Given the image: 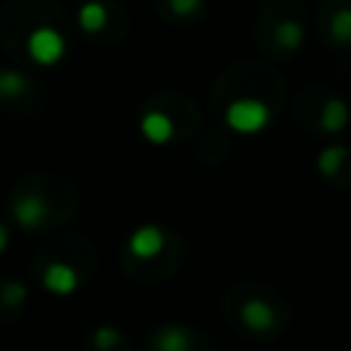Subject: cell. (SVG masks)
I'll list each match as a JSON object with an SVG mask.
<instances>
[{
    "instance_id": "6da1fadb",
    "label": "cell",
    "mask_w": 351,
    "mask_h": 351,
    "mask_svg": "<svg viewBox=\"0 0 351 351\" xmlns=\"http://www.w3.org/2000/svg\"><path fill=\"white\" fill-rule=\"evenodd\" d=\"M225 123L236 134H258L271 123V107L263 99L241 96L225 107Z\"/></svg>"
},
{
    "instance_id": "7a4b0ae2",
    "label": "cell",
    "mask_w": 351,
    "mask_h": 351,
    "mask_svg": "<svg viewBox=\"0 0 351 351\" xmlns=\"http://www.w3.org/2000/svg\"><path fill=\"white\" fill-rule=\"evenodd\" d=\"M25 49L30 55V60L36 66H55L66 58V49H69V41L66 36L52 27V25H38L27 33V41H25Z\"/></svg>"
},
{
    "instance_id": "3957f363",
    "label": "cell",
    "mask_w": 351,
    "mask_h": 351,
    "mask_svg": "<svg viewBox=\"0 0 351 351\" xmlns=\"http://www.w3.org/2000/svg\"><path fill=\"white\" fill-rule=\"evenodd\" d=\"M165 241H167V239H165V230H162L159 225H154V222H145V225H137V228L129 233L126 250H129L132 258H137V261H154V258L162 255Z\"/></svg>"
},
{
    "instance_id": "277c9868",
    "label": "cell",
    "mask_w": 351,
    "mask_h": 351,
    "mask_svg": "<svg viewBox=\"0 0 351 351\" xmlns=\"http://www.w3.org/2000/svg\"><path fill=\"white\" fill-rule=\"evenodd\" d=\"M11 214H14V222L22 230H38L49 217V206H47V200L41 195L27 192V195H19L11 203Z\"/></svg>"
},
{
    "instance_id": "5b68a950",
    "label": "cell",
    "mask_w": 351,
    "mask_h": 351,
    "mask_svg": "<svg viewBox=\"0 0 351 351\" xmlns=\"http://www.w3.org/2000/svg\"><path fill=\"white\" fill-rule=\"evenodd\" d=\"M140 134L151 145H170L176 137V121L165 110H145L140 118Z\"/></svg>"
},
{
    "instance_id": "8992f818",
    "label": "cell",
    "mask_w": 351,
    "mask_h": 351,
    "mask_svg": "<svg viewBox=\"0 0 351 351\" xmlns=\"http://www.w3.org/2000/svg\"><path fill=\"white\" fill-rule=\"evenodd\" d=\"M41 282H44V288H47L49 293H55V296H71V293L80 288V274H77V269H74L71 263H66V261H52V263L44 269Z\"/></svg>"
},
{
    "instance_id": "52a82bcc",
    "label": "cell",
    "mask_w": 351,
    "mask_h": 351,
    "mask_svg": "<svg viewBox=\"0 0 351 351\" xmlns=\"http://www.w3.org/2000/svg\"><path fill=\"white\" fill-rule=\"evenodd\" d=\"M239 318H241V324H244L250 332L263 335V332H269V329L274 326V307H271L266 299L252 296V299H247V302L241 304Z\"/></svg>"
},
{
    "instance_id": "ba28073f",
    "label": "cell",
    "mask_w": 351,
    "mask_h": 351,
    "mask_svg": "<svg viewBox=\"0 0 351 351\" xmlns=\"http://www.w3.org/2000/svg\"><path fill=\"white\" fill-rule=\"evenodd\" d=\"M154 348L156 351H192L195 335H192V329H186L181 324H165L154 335Z\"/></svg>"
},
{
    "instance_id": "9c48e42d",
    "label": "cell",
    "mask_w": 351,
    "mask_h": 351,
    "mask_svg": "<svg viewBox=\"0 0 351 351\" xmlns=\"http://www.w3.org/2000/svg\"><path fill=\"white\" fill-rule=\"evenodd\" d=\"M110 22V8L101 3V0H85L80 8H77V25L82 33L93 36V33H101Z\"/></svg>"
},
{
    "instance_id": "30bf717a",
    "label": "cell",
    "mask_w": 351,
    "mask_h": 351,
    "mask_svg": "<svg viewBox=\"0 0 351 351\" xmlns=\"http://www.w3.org/2000/svg\"><path fill=\"white\" fill-rule=\"evenodd\" d=\"M348 121H351V110H348V104L343 101V99H326L324 101V107H321V129L326 132V134H337V132H343L346 126H348Z\"/></svg>"
},
{
    "instance_id": "8fae6325",
    "label": "cell",
    "mask_w": 351,
    "mask_h": 351,
    "mask_svg": "<svg viewBox=\"0 0 351 351\" xmlns=\"http://www.w3.org/2000/svg\"><path fill=\"white\" fill-rule=\"evenodd\" d=\"M274 44L282 52H293L304 44V25L296 19H280L274 25Z\"/></svg>"
},
{
    "instance_id": "7c38bea8",
    "label": "cell",
    "mask_w": 351,
    "mask_h": 351,
    "mask_svg": "<svg viewBox=\"0 0 351 351\" xmlns=\"http://www.w3.org/2000/svg\"><path fill=\"white\" fill-rule=\"evenodd\" d=\"M30 90V77L19 69H0V99L14 101Z\"/></svg>"
},
{
    "instance_id": "4fadbf2b",
    "label": "cell",
    "mask_w": 351,
    "mask_h": 351,
    "mask_svg": "<svg viewBox=\"0 0 351 351\" xmlns=\"http://www.w3.org/2000/svg\"><path fill=\"white\" fill-rule=\"evenodd\" d=\"M346 159H348V148L346 145H326L315 156V167H318L321 176L332 178L335 173H340V167L346 165Z\"/></svg>"
},
{
    "instance_id": "5bb4252c",
    "label": "cell",
    "mask_w": 351,
    "mask_h": 351,
    "mask_svg": "<svg viewBox=\"0 0 351 351\" xmlns=\"http://www.w3.org/2000/svg\"><path fill=\"white\" fill-rule=\"evenodd\" d=\"M121 343H123L121 329H115V326H110V324L96 326V329L90 332V348H93V351H115Z\"/></svg>"
},
{
    "instance_id": "9a60e30c",
    "label": "cell",
    "mask_w": 351,
    "mask_h": 351,
    "mask_svg": "<svg viewBox=\"0 0 351 351\" xmlns=\"http://www.w3.org/2000/svg\"><path fill=\"white\" fill-rule=\"evenodd\" d=\"M329 33L337 44H351V8H337L329 19Z\"/></svg>"
},
{
    "instance_id": "2e32d148",
    "label": "cell",
    "mask_w": 351,
    "mask_h": 351,
    "mask_svg": "<svg viewBox=\"0 0 351 351\" xmlns=\"http://www.w3.org/2000/svg\"><path fill=\"white\" fill-rule=\"evenodd\" d=\"M25 299H27V285L19 280H11L0 288V302L5 307H19V304H25Z\"/></svg>"
},
{
    "instance_id": "e0dca14e",
    "label": "cell",
    "mask_w": 351,
    "mask_h": 351,
    "mask_svg": "<svg viewBox=\"0 0 351 351\" xmlns=\"http://www.w3.org/2000/svg\"><path fill=\"white\" fill-rule=\"evenodd\" d=\"M167 3H170V11H173L176 16H192V14H197L200 5H203V0H167Z\"/></svg>"
},
{
    "instance_id": "ac0fdd59",
    "label": "cell",
    "mask_w": 351,
    "mask_h": 351,
    "mask_svg": "<svg viewBox=\"0 0 351 351\" xmlns=\"http://www.w3.org/2000/svg\"><path fill=\"white\" fill-rule=\"evenodd\" d=\"M8 239H11V236H8V228L0 222V255H3V252H5V247H8Z\"/></svg>"
}]
</instances>
